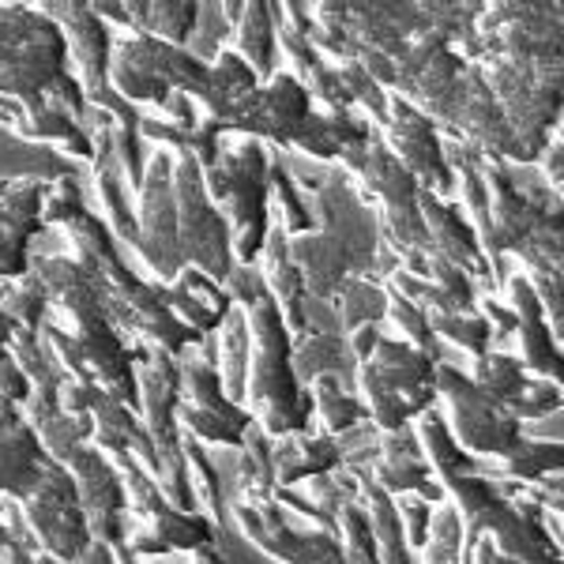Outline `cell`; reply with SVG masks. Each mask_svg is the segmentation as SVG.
Masks as SVG:
<instances>
[{"mask_svg":"<svg viewBox=\"0 0 564 564\" xmlns=\"http://www.w3.org/2000/svg\"><path fill=\"white\" fill-rule=\"evenodd\" d=\"M0 98L26 117L61 106L84 124L87 98L72 76L61 26L31 4H0Z\"/></svg>","mask_w":564,"mask_h":564,"instance_id":"1","label":"cell"},{"mask_svg":"<svg viewBox=\"0 0 564 564\" xmlns=\"http://www.w3.org/2000/svg\"><path fill=\"white\" fill-rule=\"evenodd\" d=\"M249 380H245V411L263 433L275 441L286 433H305L313 422V399L297 384L290 366V343L294 335L282 324L275 302H260L249 308Z\"/></svg>","mask_w":564,"mask_h":564,"instance_id":"2","label":"cell"},{"mask_svg":"<svg viewBox=\"0 0 564 564\" xmlns=\"http://www.w3.org/2000/svg\"><path fill=\"white\" fill-rule=\"evenodd\" d=\"M268 166L271 148L249 135H218L215 162L204 170L207 196L223 207L226 226H230L234 263H257L263 238H268L271 204H268Z\"/></svg>","mask_w":564,"mask_h":564,"instance_id":"3","label":"cell"},{"mask_svg":"<svg viewBox=\"0 0 564 564\" xmlns=\"http://www.w3.org/2000/svg\"><path fill=\"white\" fill-rule=\"evenodd\" d=\"M478 72L512 132V166L539 162L545 143L561 132V61L486 57L478 61Z\"/></svg>","mask_w":564,"mask_h":564,"instance_id":"4","label":"cell"},{"mask_svg":"<svg viewBox=\"0 0 564 564\" xmlns=\"http://www.w3.org/2000/svg\"><path fill=\"white\" fill-rule=\"evenodd\" d=\"M354 391L372 430H411L417 414L436 406V361L395 335H380L377 350L358 361Z\"/></svg>","mask_w":564,"mask_h":564,"instance_id":"5","label":"cell"},{"mask_svg":"<svg viewBox=\"0 0 564 564\" xmlns=\"http://www.w3.org/2000/svg\"><path fill=\"white\" fill-rule=\"evenodd\" d=\"M109 87L129 106H162L170 95H188L204 106L212 87V68L199 65L188 50L166 45L148 34H113L109 57Z\"/></svg>","mask_w":564,"mask_h":564,"instance_id":"6","label":"cell"},{"mask_svg":"<svg viewBox=\"0 0 564 564\" xmlns=\"http://www.w3.org/2000/svg\"><path fill=\"white\" fill-rule=\"evenodd\" d=\"M42 343L57 358L61 372L79 384L106 388L117 403L140 411V391H135V350L132 339L117 332L109 321H87L76 327H65L53 316H45L39 327Z\"/></svg>","mask_w":564,"mask_h":564,"instance_id":"7","label":"cell"},{"mask_svg":"<svg viewBox=\"0 0 564 564\" xmlns=\"http://www.w3.org/2000/svg\"><path fill=\"white\" fill-rule=\"evenodd\" d=\"M436 399L448 403V433L456 444L475 459H505L520 448L523 422L508 411L500 399L486 395L467 369L459 366H436Z\"/></svg>","mask_w":564,"mask_h":564,"instance_id":"8","label":"cell"},{"mask_svg":"<svg viewBox=\"0 0 564 564\" xmlns=\"http://www.w3.org/2000/svg\"><path fill=\"white\" fill-rule=\"evenodd\" d=\"M174 207H177V241L185 268H196L199 275L223 286V279L234 268L230 226L223 207L207 196L204 170L193 154L174 151Z\"/></svg>","mask_w":564,"mask_h":564,"instance_id":"9","label":"cell"},{"mask_svg":"<svg viewBox=\"0 0 564 564\" xmlns=\"http://www.w3.org/2000/svg\"><path fill=\"white\" fill-rule=\"evenodd\" d=\"M135 252L162 286L185 271L174 207V151L166 148L148 159L143 185L135 193Z\"/></svg>","mask_w":564,"mask_h":564,"instance_id":"10","label":"cell"},{"mask_svg":"<svg viewBox=\"0 0 564 564\" xmlns=\"http://www.w3.org/2000/svg\"><path fill=\"white\" fill-rule=\"evenodd\" d=\"M20 516H23L26 531H31L34 545L61 564H76L79 553L95 542L87 531L84 508H79V497H76V486H72L68 470L53 459H45L42 478H39V486L31 489V497L20 500Z\"/></svg>","mask_w":564,"mask_h":564,"instance_id":"11","label":"cell"},{"mask_svg":"<svg viewBox=\"0 0 564 564\" xmlns=\"http://www.w3.org/2000/svg\"><path fill=\"white\" fill-rule=\"evenodd\" d=\"M313 113V98L308 90L290 76L286 68H279L268 84H260L252 95H245L238 106L230 109L226 121L212 124L204 117V129L212 135H249V140H260L263 148H275V151H286L290 140L297 135V129L305 124V117Z\"/></svg>","mask_w":564,"mask_h":564,"instance_id":"12","label":"cell"},{"mask_svg":"<svg viewBox=\"0 0 564 564\" xmlns=\"http://www.w3.org/2000/svg\"><path fill=\"white\" fill-rule=\"evenodd\" d=\"M380 135H384L388 151L395 154L399 166L414 177L417 188L456 199V177H452V166L444 159V135L422 109L411 106L406 98L388 95V121Z\"/></svg>","mask_w":564,"mask_h":564,"instance_id":"13","label":"cell"},{"mask_svg":"<svg viewBox=\"0 0 564 564\" xmlns=\"http://www.w3.org/2000/svg\"><path fill=\"white\" fill-rule=\"evenodd\" d=\"M65 470L72 486H76L90 539L106 545H121L129 500H124V481L121 470L113 467V459L102 448H95V444H84V448H76L65 459Z\"/></svg>","mask_w":564,"mask_h":564,"instance_id":"14","label":"cell"},{"mask_svg":"<svg viewBox=\"0 0 564 564\" xmlns=\"http://www.w3.org/2000/svg\"><path fill=\"white\" fill-rule=\"evenodd\" d=\"M45 193H50V185H42V181L0 185V282L23 279L31 271V249L45 234Z\"/></svg>","mask_w":564,"mask_h":564,"instance_id":"15","label":"cell"},{"mask_svg":"<svg viewBox=\"0 0 564 564\" xmlns=\"http://www.w3.org/2000/svg\"><path fill=\"white\" fill-rule=\"evenodd\" d=\"M417 215H422L433 257L456 263V268L467 271L475 282H486V294H489V263L481 257L475 226L467 223V215H463V207L456 199L433 196L422 188V193H417Z\"/></svg>","mask_w":564,"mask_h":564,"instance_id":"16","label":"cell"},{"mask_svg":"<svg viewBox=\"0 0 564 564\" xmlns=\"http://www.w3.org/2000/svg\"><path fill=\"white\" fill-rule=\"evenodd\" d=\"M505 294H508V308L516 313V347H520L516 358L523 361V369L531 372V377H545L561 384V339H553L539 297H534L523 271L508 275Z\"/></svg>","mask_w":564,"mask_h":564,"instance_id":"17","label":"cell"},{"mask_svg":"<svg viewBox=\"0 0 564 564\" xmlns=\"http://www.w3.org/2000/svg\"><path fill=\"white\" fill-rule=\"evenodd\" d=\"M45 452L39 436L26 425L23 411L8 399H0V505L4 500H26L31 489L39 486Z\"/></svg>","mask_w":564,"mask_h":564,"instance_id":"18","label":"cell"},{"mask_svg":"<svg viewBox=\"0 0 564 564\" xmlns=\"http://www.w3.org/2000/svg\"><path fill=\"white\" fill-rule=\"evenodd\" d=\"M358 470L377 481L388 497H403V494H417L425 481L433 478L430 463H425V452L417 444L414 430H395V433H380L377 448L369 452V459L361 463Z\"/></svg>","mask_w":564,"mask_h":564,"instance_id":"19","label":"cell"},{"mask_svg":"<svg viewBox=\"0 0 564 564\" xmlns=\"http://www.w3.org/2000/svg\"><path fill=\"white\" fill-rule=\"evenodd\" d=\"M372 132V124L358 109H321L313 106V113L305 117V124L297 129V135L290 140L286 151L302 154V159L324 162V166H335L350 148L366 143V135Z\"/></svg>","mask_w":564,"mask_h":564,"instance_id":"20","label":"cell"},{"mask_svg":"<svg viewBox=\"0 0 564 564\" xmlns=\"http://www.w3.org/2000/svg\"><path fill=\"white\" fill-rule=\"evenodd\" d=\"M343 467V444L339 436L327 433H286L271 444V470H275V489H294L297 481Z\"/></svg>","mask_w":564,"mask_h":564,"instance_id":"21","label":"cell"},{"mask_svg":"<svg viewBox=\"0 0 564 564\" xmlns=\"http://www.w3.org/2000/svg\"><path fill=\"white\" fill-rule=\"evenodd\" d=\"M79 174H84V166L76 159H68L65 151L50 148V143H31L0 124V185H15V181L53 185V181Z\"/></svg>","mask_w":564,"mask_h":564,"instance_id":"22","label":"cell"},{"mask_svg":"<svg viewBox=\"0 0 564 564\" xmlns=\"http://www.w3.org/2000/svg\"><path fill=\"white\" fill-rule=\"evenodd\" d=\"M279 23H282V4H271V0H252V4H245L238 23H234L230 50L252 68V76H257L260 84H268L279 72V42H275Z\"/></svg>","mask_w":564,"mask_h":564,"instance_id":"23","label":"cell"},{"mask_svg":"<svg viewBox=\"0 0 564 564\" xmlns=\"http://www.w3.org/2000/svg\"><path fill=\"white\" fill-rule=\"evenodd\" d=\"M166 302L174 308L177 321L185 324L188 332H196L199 339L215 335L218 324L226 321V313L234 308L226 290L207 275H199L196 268H185L174 282H166Z\"/></svg>","mask_w":564,"mask_h":564,"instance_id":"24","label":"cell"},{"mask_svg":"<svg viewBox=\"0 0 564 564\" xmlns=\"http://www.w3.org/2000/svg\"><path fill=\"white\" fill-rule=\"evenodd\" d=\"M290 366H294L297 384L308 388L316 377H335L347 388H354L358 377V361L350 354L347 335H321V332H302L290 343Z\"/></svg>","mask_w":564,"mask_h":564,"instance_id":"25","label":"cell"},{"mask_svg":"<svg viewBox=\"0 0 564 564\" xmlns=\"http://www.w3.org/2000/svg\"><path fill=\"white\" fill-rule=\"evenodd\" d=\"M249 350H252V332H249V313L245 308H230L226 321L215 332V369L223 380V395L230 403H245V380H249Z\"/></svg>","mask_w":564,"mask_h":564,"instance_id":"26","label":"cell"},{"mask_svg":"<svg viewBox=\"0 0 564 564\" xmlns=\"http://www.w3.org/2000/svg\"><path fill=\"white\" fill-rule=\"evenodd\" d=\"M199 4H185V0H129L124 4V26L129 34H148V39H159L166 45H181L193 39Z\"/></svg>","mask_w":564,"mask_h":564,"instance_id":"27","label":"cell"},{"mask_svg":"<svg viewBox=\"0 0 564 564\" xmlns=\"http://www.w3.org/2000/svg\"><path fill=\"white\" fill-rule=\"evenodd\" d=\"M358 505L369 520L372 542H377V557L380 564H414L411 545L403 539V527H399V512L395 500H391L384 489L372 481L366 470H361V489H358Z\"/></svg>","mask_w":564,"mask_h":564,"instance_id":"28","label":"cell"},{"mask_svg":"<svg viewBox=\"0 0 564 564\" xmlns=\"http://www.w3.org/2000/svg\"><path fill=\"white\" fill-rule=\"evenodd\" d=\"M308 399H313V414H321V425L327 436H347L350 430H358L366 417V406H361L358 391L347 388L335 377H316L313 384L305 388Z\"/></svg>","mask_w":564,"mask_h":564,"instance_id":"29","label":"cell"},{"mask_svg":"<svg viewBox=\"0 0 564 564\" xmlns=\"http://www.w3.org/2000/svg\"><path fill=\"white\" fill-rule=\"evenodd\" d=\"M249 411L245 406H230V411H204V406H177V430L188 433L207 448H238L245 430H249Z\"/></svg>","mask_w":564,"mask_h":564,"instance_id":"30","label":"cell"},{"mask_svg":"<svg viewBox=\"0 0 564 564\" xmlns=\"http://www.w3.org/2000/svg\"><path fill=\"white\" fill-rule=\"evenodd\" d=\"M335 316H339L343 335L358 332L366 324H384L388 316V286L377 279H347L332 297Z\"/></svg>","mask_w":564,"mask_h":564,"instance_id":"31","label":"cell"},{"mask_svg":"<svg viewBox=\"0 0 564 564\" xmlns=\"http://www.w3.org/2000/svg\"><path fill=\"white\" fill-rule=\"evenodd\" d=\"M467 377L486 391V395L500 399L505 406H512L516 399L523 395L527 388V377L531 372L523 369V361L516 354H505V350H486L481 358H475L467 366Z\"/></svg>","mask_w":564,"mask_h":564,"instance_id":"32","label":"cell"},{"mask_svg":"<svg viewBox=\"0 0 564 564\" xmlns=\"http://www.w3.org/2000/svg\"><path fill=\"white\" fill-rule=\"evenodd\" d=\"M417 553H422L417 564H463V557H467V531H463V516L452 500H441L433 508L430 534H425V545Z\"/></svg>","mask_w":564,"mask_h":564,"instance_id":"33","label":"cell"},{"mask_svg":"<svg viewBox=\"0 0 564 564\" xmlns=\"http://www.w3.org/2000/svg\"><path fill=\"white\" fill-rule=\"evenodd\" d=\"M0 308L15 321V327L26 332H39L50 316V294H45L42 279L34 271H26L23 279H8L0 282Z\"/></svg>","mask_w":564,"mask_h":564,"instance_id":"34","label":"cell"},{"mask_svg":"<svg viewBox=\"0 0 564 564\" xmlns=\"http://www.w3.org/2000/svg\"><path fill=\"white\" fill-rule=\"evenodd\" d=\"M425 321H430V332L436 339L459 347L470 361L489 350V324L478 308L475 313H425Z\"/></svg>","mask_w":564,"mask_h":564,"instance_id":"35","label":"cell"},{"mask_svg":"<svg viewBox=\"0 0 564 564\" xmlns=\"http://www.w3.org/2000/svg\"><path fill=\"white\" fill-rule=\"evenodd\" d=\"M553 475H561V444L550 441H520V448L512 456L500 459V475L494 478H512L523 481V486H534V481H545Z\"/></svg>","mask_w":564,"mask_h":564,"instance_id":"36","label":"cell"},{"mask_svg":"<svg viewBox=\"0 0 564 564\" xmlns=\"http://www.w3.org/2000/svg\"><path fill=\"white\" fill-rule=\"evenodd\" d=\"M230 34H234V23L223 15V4H199L193 39L185 42V50L193 53L199 65H212L218 53L230 50Z\"/></svg>","mask_w":564,"mask_h":564,"instance_id":"37","label":"cell"},{"mask_svg":"<svg viewBox=\"0 0 564 564\" xmlns=\"http://www.w3.org/2000/svg\"><path fill=\"white\" fill-rule=\"evenodd\" d=\"M335 534H339V550H343V561L347 564H380L377 542H372L369 520H366V512H361L358 500L335 516Z\"/></svg>","mask_w":564,"mask_h":564,"instance_id":"38","label":"cell"},{"mask_svg":"<svg viewBox=\"0 0 564 564\" xmlns=\"http://www.w3.org/2000/svg\"><path fill=\"white\" fill-rule=\"evenodd\" d=\"M223 290H226V297H230V305L234 308H245L249 313L252 305H260V302H268V286H263V275H260V268L257 263H234L230 268V275L223 279Z\"/></svg>","mask_w":564,"mask_h":564,"instance_id":"39","label":"cell"},{"mask_svg":"<svg viewBox=\"0 0 564 564\" xmlns=\"http://www.w3.org/2000/svg\"><path fill=\"white\" fill-rule=\"evenodd\" d=\"M395 500V512H399V527H403V539L411 545V553H417L425 545V534H430L433 523V508L430 500H422L417 494H403V497H391Z\"/></svg>","mask_w":564,"mask_h":564,"instance_id":"40","label":"cell"},{"mask_svg":"<svg viewBox=\"0 0 564 564\" xmlns=\"http://www.w3.org/2000/svg\"><path fill=\"white\" fill-rule=\"evenodd\" d=\"M0 399L23 406L31 399V380L23 377V369L12 361V354H0Z\"/></svg>","mask_w":564,"mask_h":564,"instance_id":"41","label":"cell"},{"mask_svg":"<svg viewBox=\"0 0 564 564\" xmlns=\"http://www.w3.org/2000/svg\"><path fill=\"white\" fill-rule=\"evenodd\" d=\"M463 564H520V561L505 557V553L494 545V539L481 531V534H475V539L467 542V557H463Z\"/></svg>","mask_w":564,"mask_h":564,"instance_id":"42","label":"cell"},{"mask_svg":"<svg viewBox=\"0 0 564 564\" xmlns=\"http://www.w3.org/2000/svg\"><path fill=\"white\" fill-rule=\"evenodd\" d=\"M561 154H564V148H561V132H557L550 143H545V151L539 154V162H534V166L542 170L545 181H550L557 193H561V181H564V159H561Z\"/></svg>","mask_w":564,"mask_h":564,"instance_id":"43","label":"cell"},{"mask_svg":"<svg viewBox=\"0 0 564 564\" xmlns=\"http://www.w3.org/2000/svg\"><path fill=\"white\" fill-rule=\"evenodd\" d=\"M380 327L377 324H366V327H358V332H350L347 335V343H350V354H354V361H366L372 350H377V343H380Z\"/></svg>","mask_w":564,"mask_h":564,"instance_id":"44","label":"cell"},{"mask_svg":"<svg viewBox=\"0 0 564 564\" xmlns=\"http://www.w3.org/2000/svg\"><path fill=\"white\" fill-rule=\"evenodd\" d=\"M76 564H117V550L106 542H90L87 550L76 557Z\"/></svg>","mask_w":564,"mask_h":564,"instance_id":"45","label":"cell"},{"mask_svg":"<svg viewBox=\"0 0 564 564\" xmlns=\"http://www.w3.org/2000/svg\"><path fill=\"white\" fill-rule=\"evenodd\" d=\"M188 564H230V561L218 553V545H204V550L188 553Z\"/></svg>","mask_w":564,"mask_h":564,"instance_id":"46","label":"cell"}]
</instances>
